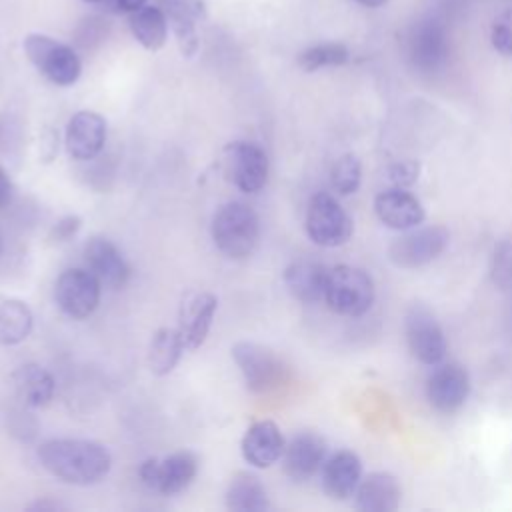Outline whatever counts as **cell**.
<instances>
[{"mask_svg": "<svg viewBox=\"0 0 512 512\" xmlns=\"http://www.w3.org/2000/svg\"><path fill=\"white\" fill-rule=\"evenodd\" d=\"M102 284L88 268H68L54 284L58 308L72 320L88 318L100 304Z\"/></svg>", "mask_w": 512, "mask_h": 512, "instance_id": "30bf717a", "label": "cell"}, {"mask_svg": "<svg viewBox=\"0 0 512 512\" xmlns=\"http://www.w3.org/2000/svg\"><path fill=\"white\" fill-rule=\"evenodd\" d=\"M12 196H14V184L8 176V172L0 166V210L10 204Z\"/></svg>", "mask_w": 512, "mask_h": 512, "instance_id": "836d02e7", "label": "cell"}, {"mask_svg": "<svg viewBox=\"0 0 512 512\" xmlns=\"http://www.w3.org/2000/svg\"><path fill=\"white\" fill-rule=\"evenodd\" d=\"M404 332L408 350L418 362L426 366H436L444 360L448 342L442 326L426 306H410L404 320Z\"/></svg>", "mask_w": 512, "mask_h": 512, "instance_id": "8fae6325", "label": "cell"}, {"mask_svg": "<svg viewBox=\"0 0 512 512\" xmlns=\"http://www.w3.org/2000/svg\"><path fill=\"white\" fill-rule=\"evenodd\" d=\"M198 472V458L190 450H178L164 458H146L138 466L140 482L158 494H178L186 490Z\"/></svg>", "mask_w": 512, "mask_h": 512, "instance_id": "ba28073f", "label": "cell"}, {"mask_svg": "<svg viewBox=\"0 0 512 512\" xmlns=\"http://www.w3.org/2000/svg\"><path fill=\"white\" fill-rule=\"evenodd\" d=\"M326 452L328 448L322 436L314 432H300L284 448V472L294 482H306L322 470V464L326 462Z\"/></svg>", "mask_w": 512, "mask_h": 512, "instance_id": "ac0fdd59", "label": "cell"}, {"mask_svg": "<svg viewBox=\"0 0 512 512\" xmlns=\"http://www.w3.org/2000/svg\"><path fill=\"white\" fill-rule=\"evenodd\" d=\"M326 278L328 268L314 260H294L284 270V284L288 292L304 304L324 300Z\"/></svg>", "mask_w": 512, "mask_h": 512, "instance_id": "cb8c5ba5", "label": "cell"}, {"mask_svg": "<svg viewBox=\"0 0 512 512\" xmlns=\"http://www.w3.org/2000/svg\"><path fill=\"white\" fill-rule=\"evenodd\" d=\"M128 26L136 42L150 52L160 50L168 40L170 24L164 10L158 4H144L142 8L130 12Z\"/></svg>", "mask_w": 512, "mask_h": 512, "instance_id": "d4e9b609", "label": "cell"}, {"mask_svg": "<svg viewBox=\"0 0 512 512\" xmlns=\"http://www.w3.org/2000/svg\"><path fill=\"white\" fill-rule=\"evenodd\" d=\"M322 490L332 500L354 496L362 480V462L352 450H338L322 464Z\"/></svg>", "mask_w": 512, "mask_h": 512, "instance_id": "44dd1931", "label": "cell"}, {"mask_svg": "<svg viewBox=\"0 0 512 512\" xmlns=\"http://www.w3.org/2000/svg\"><path fill=\"white\" fill-rule=\"evenodd\" d=\"M374 298V280L366 270L350 264H338L328 270L324 302L332 312L358 318L372 308Z\"/></svg>", "mask_w": 512, "mask_h": 512, "instance_id": "3957f363", "label": "cell"}, {"mask_svg": "<svg viewBox=\"0 0 512 512\" xmlns=\"http://www.w3.org/2000/svg\"><path fill=\"white\" fill-rule=\"evenodd\" d=\"M230 352L250 392L268 394L284 382L286 368L270 348L250 340H240Z\"/></svg>", "mask_w": 512, "mask_h": 512, "instance_id": "52a82bcc", "label": "cell"}, {"mask_svg": "<svg viewBox=\"0 0 512 512\" xmlns=\"http://www.w3.org/2000/svg\"><path fill=\"white\" fill-rule=\"evenodd\" d=\"M348 58H350V54H348V48L344 44L324 42V44H316V46L306 48L298 56V64L306 72H316V70H322V68L342 66V64L348 62Z\"/></svg>", "mask_w": 512, "mask_h": 512, "instance_id": "f1b7e54d", "label": "cell"}, {"mask_svg": "<svg viewBox=\"0 0 512 512\" xmlns=\"http://www.w3.org/2000/svg\"><path fill=\"white\" fill-rule=\"evenodd\" d=\"M210 234L226 258L244 260L254 254L260 242L258 214L244 202H226L214 214Z\"/></svg>", "mask_w": 512, "mask_h": 512, "instance_id": "7a4b0ae2", "label": "cell"}, {"mask_svg": "<svg viewBox=\"0 0 512 512\" xmlns=\"http://www.w3.org/2000/svg\"><path fill=\"white\" fill-rule=\"evenodd\" d=\"M470 394V376L456 362H440L426 380V398L438 412L452 414L464 406Z\"/></svg>", "mask_w": 512, "mask_h": 512, "instance_id": "7c38bea8", "label": "cell"}, {"mask_svg": "<svg viewBox=\"0 0 512 512\" xmlns=\"http://www.w3.org/2000/svg\"><path fill=\"white\" fill-rule=\"evenodd\" d=\"M286 448L282 430L272 420L254 422L242 436V458L254 468H270L276 464Z\"/></svg>", "mask_w": 512, "mask_h": 512, "instance_id": "d6986e66", "label": "cell"}, {"mask_svg": "<svg viewBox=\"0 0 512 512\" xmlns=\"http://www.w3.org/2000/svg\"><path fill=\"white\" fill-rule=\"evenodd\" d=\"M84 262L86 268L100 280V284L112 290L124 288L130 280V266L124 254L112 240L104 236H92L86 242Z\"/></svg>", "mask_w": 512, "mask_h": 512, "instance_id": "5bb4252c", "label": "cell"}, {"mask_svg": "<svg viewBox=\"0 0 512 512\" xmlns=\"http://www.w3.org/2000/svg\"><path fill=\"white\" fill-rule=\"evenodd\" d=\"M34 328L30 306L14 296H0V344L16 346L24 342Z\"/></svg>", "mask_w": 512, "mask_h": 512, "instance_id": "484cf974", "label": "cell"}, {"mask_svg": "<svg viewBox=\"0 0 512 512\" xmlns=\"http://www.w3.org/2000/svg\"><path fill=\"white\" fill-rule=\"evenodd\" d=\"M374 212L386 228L400 232L420 226L426 218L422 202L412 192H408V188L398 186L382 190L374 198Z\"/></svg>", "mask_w": 512, "mask_h": 512, "instance_id": "e0dca14e", "label": "cell"}, {"mask_svg": "<svg viewBox=\"0 0 512 512\" xmlns=\"http://www.w3.org/2000/svg\"><path fill=\"white\" fill-rule=\"evenodd\" d=\"M362 164L354 154H342L330 168V184L340 196H350L360 188Z\"/></svg>", "mask_w": 512, "mask_h": 512, "instance_id": "f546056e", "label": "cell"}, {"mask_svg": "<svg viewBox=\"0 0 512 512\" xmlns=\"http://www.w3.org/2000/svg\"><path fill=\"white\" fill-rule=\"evenodd\" d=\"M112 10H116V12H126V14H130V12H134V10H138V8H142L144 4H148V0H104Z\"/></svg>", "mask_w": 512, "mask_h": 512, "instance_id": "e575fe53", "label": "cell"}, {"mask_svg": "<svg viewBox=\"0 0 512 512\" xmlns=\"http://www.w3.org/2000/svg\"><path fill=\"white\" fill-rule=\"evenodd\" d=\"M24 52L32 66L56 86H72L82 74V62L76 50L46 34H28Z\"/></svg>", "mask_w": 512, "mask_h": 512, "instance_id": "277c9868", "label": "cell"}, {"mask_svg": "<svg viewBox=\"0 0 512 512\" xmlns=\"http://www.w3.org/2000/svg\"><path fill=\"white\" fill-rule=\"evenodd\" d=\"M84 2H102V0H84Z\"/></svg>", "mask_w": 512, "mask_h": 512, "instance_id": "f35d334b", "label": "cell"}, {"mask_svg": "<svg viewBox=\"0 0 512 512\" xmlns=\"http://www.w3.org/2000/svg\"><path fill=\"white\" fill-rule=\"evenodd\" d=\"M420 176V164L416 160H398L386 168V178L392 186L410 188Z\"/></svg>", "mask_w": 512, "mask_h": 512, "instance_id": "1f68e13d", "label": "cell"}, {"mask_svg": "<svg viewBox=\"0 0 512 512\" xmlns=\"http://www.w3.org/2000/svg\"><path fill=\"white\" fill-rule=\"evenodd\" d=\"M490 40H492V46L500 54L512 56V8L500 12L494 18L492 30H490Z\"/></svg>", "mask_w": 512, "mask_h": 512, "instance_id": "4dcf8cb0", "label": "cell"}, {"mask_svg": "<svg viewBox=\"0 0 512 512\" xmlns=\"http://www.w3.org/2000/svg\"><path fill=\"white\" fill-rule=\"evenodd\" d=\"M36 456L46 472L72 486H94L112 468L110 450L84 438H50L38 446Z\"/></svg>", "mask_w": 512, "mask_h": 512, "instance_id": "6da1fadb", "label": "cell"}, {"mask_svg": "<svg viewBox=\"0 0 512 512\" xmlns=\"http://www.w3.org/2000/svg\"><path fill=\"white\" fill-rule=\"evenodd\" d=\"M356 508L362 512H394L400 506L402 490L388 472H370L362 476L356 492Z\"/></svg>", "mask_w": 512, "mask_h": 512, "instance_id": "7402d4cb", "label": "cell"}, {"mask_svg": "<svg viewBox=\"0 0 512 512\" xmlns=\"http://www.w3.org/2000/svg\"><path fill=\"white\" fill-rule=\"evenodd\" d=\"M186 346L178 328H158L148 346V368L154 376L170 374L180 362Z\"/></svg>", "mask_w": 512, "mask_h": 512, "instance_id": "4316f807", "label": "cell"}, {"mask_svg": "<svg viewBox=\"0 0 512 512\" xmlns=\"http://www.w3.org/2000/svg\"><path fill=\"white\" fill-rule=\"evenodd\" d=\"M304 230L316 246L336 248L350 240L354 224L350 214L332 194L318 192L308 202Z\"/></svg>", "mask_w": 512, "mask_h": 512, "instance_id": "5b68a950", "label": "cell"}, {"mask_svg": "<svg viewBox=\"0 0 512 512\" xmlns=\"http://www.w3.org/2000/svg\"><path fill=\"white\" fill-rule=\"evenodd\" d=\"M450 242L444 226H414L396 236L388 246V260L402 270L422 268L434 262Z\"/></svg>", "mask_w": 512, "mask_h": 512, "instance_id": "8992f818", "label": "cell"}, {"mask_svg": "<svg viewBox=\"0 0 512 512\" xmlns=\"http://www.w3.org/2000/svg\"><path fill=\"white\" fill-rule=\"evenodd\" d=\"M12 384L18 400L28 408H44L56 394L54 376L36 362H26L12 372Z\"/></svg>", "mask_w": 512, "mask_h": 512, "instance_id": "603a6c76", "label": "cell"}, {"mask_svg": "<svg viewBox=\"0 0 512 512\" xmlns=\"http://www.w3.org/2000/svg\"><path fill=\"white\" fill-rule=\"evenodd\" d=\"M356 2H360L364 6H380V4H384V0H356Z\"/></svg>", "mask_w": 512, "mask_h": 512, "instance_id": "8d00e7d4", "label": "cell"}, {"mask_svg": "<svg viewBox=\"0 0 512 512\" xmlns=\"http://www.w3.org/2000/svg\"><path fill=\"white\" fill-rule=\"evenodd\" d=\"M158 6L168 18L182 56L192 58L198 52L196 24L206 18V0H158Z\"/></svg>", "mask_w": 512, "mask_h": 512, "instance_id": "ffe728a7", "label": "cell"}, {"mask_svg": "<svg viewBox=\"0 0 512 512\" xmlns=\"http://www.w3.org/2000/svg\"><path fill=\"white\" fill-rule=\"evenodd\" d=\"M224 166L230 182L244 194H258L268 182V154L256 142L234 140L226 144Z\"/></svg>", "mask_w": 512, "mask_h": 512, "instance_id": "9c48e42d", "label": "cell"}, {"mask_svg": "<svg viewBox=\"0 0 512 512\" xmlns=\"http://www.w3.org/2000/svg\"><path fill=\"white\" fill-rule=\"evenodd\" d=\"M82 228V218L78 214H66L60 220H56L48 232L50 244H64L72 240Z\"/></svg>", "mask_w": 512, "mask_h": 512, "instance_id": "d6a6232c", "label": "cell"}, {"mask_svg": "<svg viewBox=\"0 0 512 512\" xmlns=\"http://www.w3.org/2000/svg\"><path fill=\"white\" fill-rule=\"evenodd\" d=\"M2 246H4V242H2V232H0V254H2Z\"/></svg>", "mask_w": 512, "mask_h": 512, "instance_id": "74e56055", "label": "cell"}, {"mask_svg": "<svg viewBox=\"0 0 512 512\" xmlns=\"http://www.w3.org/2000/svg\"><path fill=\"white\" fill-rule=\"evenodd\" d=\"M224 500L226 506L236 512H260L270 508L266 488L256 476L248 472H238L232 476Z\"/></svg>", "mask_w": 512, "mask_h": 512, "instance_id": "83f0119b", "label": "cell"}, {"mask_svg": "<svg viewBox=\"0 0 512 512\" xmlns=\"http://www.w3.org/2000/svg\"><path fill=\"white\" fill-rule=\"evenodd\" d=\"M448 38L440 22L428 18L414 26L408 42V54L414 68L424 74L440 70L448 60Z\"/></svg>", "mask_w": 512, "mask_h": 512, "instance_id": "9a60e30c", "label": "cell"}, {"mask_svg": "<svg viewBox=\"0 0 512 512\" xmlns=\"http://www.w3.org/2000/svg\"><path fill=\"white\" fill-rule=\"evenodd\" d=\"M62 508H66V506L60 502H54V500H36L28 506V510H40V512L42 510H62Z\"/></svg>", "mask_w": 512, "mask_h": 512, "instance_id": "d590c367", "label": "cell"}, {"mask_svg": "<svg viewBox=\"0 0 512 512\" xmlns=\"http://www.w3.org/2000/svg\"><path fill=\"white\" fill-rule=\"evenodd\" d=\"M218 310V298L212 292L188 294L178 310V332L184 340L186 350H198L214 322Z\"/></svg>", "mask_w": 512, "mask_h": 512, "instance_id": "4fadbf2b", "label": "cell"}, {"mask_svg": "<svg viewBox=\"0 0 512 512\" xmlns=\"http://www.w3.org/2000/svg\"><path fill=\"white\" fill-rule=\"evenodd\" d=\"M106 144V120L92 110L76 112L64 132V146L74 160L96 158Z\"/></svg>", "mask_w": 512, "mask_h": 512, "instance_id": "2e32d148", "label": "cell"}]
</instances>
